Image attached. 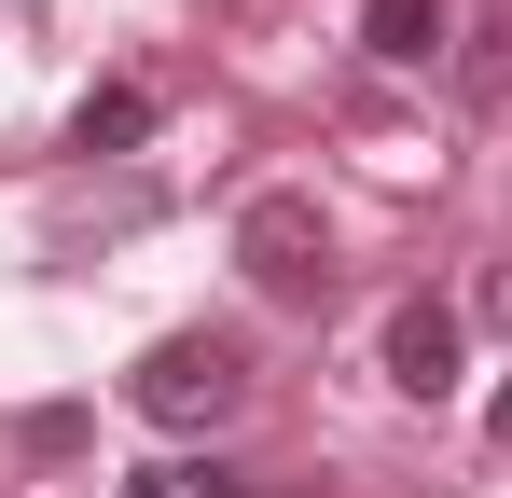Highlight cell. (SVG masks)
<instances>
[{
    "label": "cell",
    "mask_w": 512,
    "mask_h": 498,
    "mask_svg": "<svg viewBox=\"0 0 512 498\" xmlns=\"http://www.w3.org/2000/svg\"><path fill=\"white\" fill-rule=\"evenodd\" d=\"M125 402L153 415V429H222V415L250 402V360H236V332H167V346H139Z\"/></svg>",
    "instance_id": "cell-1"
},
{
    "label": "cell",
    "mask_w": 512,
    "mask_h": 498,
    "mask_svg": "<svg viewBox=\"0 0 512 498\" xmlns=\"http://www.w3.org/2000/svg\"><path fill=\"white\" fill-rule=\"evenodd\" d=\"M443 28H457V0H360V56L374 70H429Z\"/></svg>",
    "instance_id": "cell-4"
},
{
    "label": "cell",
    "mask_w": 512,
    "mask_h": 498,
    "mask_svg": "<svg viewBox=\"0 0 512 498\" xmlns=\"http://www.w3.org/2000/svg\"><path fill=\"white\" fill-rule=\"evenodd\" d=\"M388 388H402V402H443V388H457V305H388Z\"/></svg>",
    "instance_id": "cell-3"
},
{
    "label": "cell",
    "mask_w": 512,
    "mask_h": 498,
    "mask_svg": "<svg viewBox=\"0 0 512 498\" xmlns=\"http://www.w3.org/2000/svg\"><path fill=\"white\" fill-rule=\"evenodd\" d=\"M485 443H512V388H499V402H485Z\"/></svg>",
    "instance_id": "cell-6"
},
{
    "label": "cell",
    "mask_w": 512,
    "mask_h": 498,
    "mask_svg": "<svg viewBox=\"0 0 512 498\" xmlns=\"http://www.w3.org/2000/svg\"><path fill=\"white\" fill-rule=\"evenodd\" d=\"M236 263H250L263 305H333V222H319V194H250L236 208Z\"/></svg>",
    "instance_id": "cell-2"
},
{
    "label": "cell",
    "mask_w": 512,
    "mask_h": 498,
    "mask_svg": "<svg viewBox=\"0 0 512 498\" xmlns=\"http://www.w3.org/2000/svg\"><path fill=\"white\" fill-rule=\"evenodd\" d=\"M485 305H499V319H512V277H485Z\"/></svg>",
    "instance_id": "cell-7"
},
{
    "label": "cell",
    "mask_w": 512,
    "mask_h": 498,
    "mask_svg": "<svg viewBox=\"0 0 512 498\" xmlns=\"http://www.w3.org/2000/svg\"><path fill=\"white\" fill-rule=\"evenodd\" d=\"M139 139H153V83H97L70 111V153H139Z\"/></svg>",
    "instance_id": "cell-5"
},
{
    "label": "cell",
    "mask_w": 512,
    "mask_h": 498,
    "mask_svg": "<svg viewBox=\"0 0 512 498\" xmlns=\"http://www.w3.org/2000/svg\"><path fill=\"white\" fill-rule=\"evenodd\" d=\"M125 498H167V471H153V485H125Z\"/></svg>",
    "instance_id": "cell-8"
}]
</instances>
